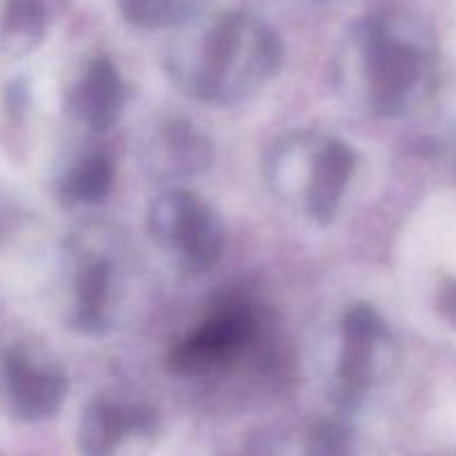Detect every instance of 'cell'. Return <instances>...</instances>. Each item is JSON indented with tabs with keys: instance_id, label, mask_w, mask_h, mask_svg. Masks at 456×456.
<instances>
[{
	"instance_id": "6da1fadb",
	"label": "cell",
	"mask_w": 456,
	"mask_h": 456,
	"mask_svg": "<svg viewBox=\"0 0 456 456\" xmlns=\"http://www.w3.org/2000/svg\"><path fill=\"white\" fill-rule=\"evenodd\" d=\"M283 65V45L265 25L227 16L203 40V53L185 71L196 98L232 105L265 87Z\"/></svg>"
},
{
	"instance_id": "7a4b0ae2",
	"label": "cell",
	"mask_w": 456,
	"mask_h": 456,
	"mask_svg": "<svg viewBox=\"0 0 456 456\" xmlns=\"http://www.w3.org/2000/svg\"><path fill=\"white\" fill-rule=\"evenodd\" d=\"M151 239L163 248L181 254V261L191 274L212 270L225 249V223L221 214L185 190L159 196L147 214Z\"/></svg>"
},
{
	"instance_id": "3957f363",
	"label": "cell",
	"mask_w": 456,
	"mask_h": 456,
	"mask_svg": "<svg viewBox=\"0 0 456 456\" xmlns=\"http://www.w3.org/2000/svg\"><path fill=\"white\" fill-rule=\"evenodd\" d=\"M258 334V321L243 303H225L167 352V370L178 377H205L225 368Z\"/></svg>"
},
{
	"instance_id": "277c9868",
	"label": "cell",
	"mask_w": 456,
	"mask_h": 456,
	"mask_svg": "<svg viewBox=\"0 0 456 456\" xmlns=\"http://www.w3.org/2000/svg\"><path fill=\"white\" fill-rule=\"evenodd\" d=\"M361 49L370 105L379 116H399L421 76V56L381 25H368Z\"/></svg>"
},
{
	"instance_id": "5b68a950",
	"label": "cell",
	"mask_w": 456,
	"mask_h": 456,
	"mask_svg": "<svg viewBox=\"0 0 456 456\" xmlns=\"http://www.w3.org/2000/svg\"><path fill=\"white\" fill-rule=\"evenodd\" d=\"M4 372L13 408L25 421H45L61 410L69 383L56 361L18 343L7 352Z\"/></svg>"
},
{
	"instance_id": "8992f818",
	"label": "cell",
	"mask_w": 456,
	"mask_h": 456,
	"mask_svg": "<svg viewBox=\"0 0 456 456\" xmlns=\"http://www.w3.org/2000/svg\"><path fill=\"white\" fill-rule=\"evenodd\" d=\"M341 338L337 368L338 401L356 405L372 381L374 356L379 343L387 338V325L370 303H354L343 316Z\"/></svg>"
},
{
	"instance_id": "52a82bcc",
	"label": "cell",
	"mask_w": 456,
	"mask_h": 456,
	"mask_svg": "<svg viewBox=\"0 0 456 456\" xmlns=\"http://www.w3.org/2000/svg\"><path fill=\"white\" fill-rule=\"evenodd\" d=\"M159 412L150 405H125L96 396L78 423V450L83 456H111L129 435L154 436Z\"/></svg>"
},
{
	"instance_id": "ba28073f",
	"label": "cell",
	"mask_w": 456,
	"mask_h": 456,
	"mask_svg": "<svg viewBox=\"0 0 456 456\" xmlns=\"http://www.w3.org/2000/svg\"><path fill=\"white\" fill-rule=\"evenodd\" d=\"M125 105V85L111 58L98 56L69 94V110L92 132L114 127Z\"/></svg>"
},
{
	"instance_id": "9c48e42d",
	"label": "cell",
	"mask_w": 456,
	"mask_h": 456,
	"mask_svg": "<svg viewBox=\"0 0 456 456\" xmlns=\"http://www.w3.org/2000/svg\"><path fill=\"white\" fill-rule=\"evenodd\" d=\"M356 167V154L346 141L332 138L314 156L310 181L305 190V205L312 221L330 225L337 218L346 187Z\"/></svg>"
},
{
	"instance_id": "30bf717a",
	"label": "cell",
	"mask_w": 456,
	"mask_h": 456,
	"mask_svg": "<svg viewBox=\"0 0 456 456\" xmlns=\"http://www.w3.org/2000/svg\"><path fill=\"white\" fill-rule=\"evenodd\" d=\"M74 325L80 332H105L111 297V265L105 258L80 263L74 281Z\"/></svg>"
},
{
	"instance_id": "8fae6325",
	"label": "cell",
	"mask_w": 456,
	"mask_h": 456,
	"mask_svg": "<svg viewBox=\"0 0 456 456\" xmlns=\"http://www.w3.org/2000/svg\"><path fill=\"white\" fill-rule=\"evenodd\" d=\"M159 147L167 169L181 176H196L212 167L214 145L208 134L185 118H169L160 127Z\"/></svg>"
},
{
	"instance_id": "7c38bea8",
	"label": "cell",
	"mask_w": 456,
	"mask_h": 456,
	"mask_svg": "<svg viewBox=\"0 0 456 456\" xmlns=\"http://www.w3.org/2000/svg\"><path fill=\"white\" fill-rule=\"evenodd\" d=\"M114 185V163L110 156L96 151L78 160L61 183V196L69 205L101 203Z\"/></svg>"
},
{
	"instance_id": "4fadbf2b",
	"label": "cell",
	"mask_w": 456,
	"mask_h": 456,
	"mask_svg": "<svg viewBox=\"0 0 456 456\" xmlns=\"http://www.w3.org/2000/svg\"><path fill=\"white\" fill-rule=\"evenodd\" d=\"M45 36V12L38 0H9L4 38L12 49L29 52Z\"/></svg>"
},
{
	"instance_id": "5bb4252c",
	"label": "cell",
	"mask_w": 456,
	"mask_h": 456,
	"mask_svg": "<svg viewBox=\"0 0 456 456\" xmlns=\"http://www.w3.org/2000/svg\"><path fill=\"white\" fill-rule=\"evenodd\" d=\"M305 456H361L354 430L334 419L314 423L307 432Z\"/></svg>"
},
{
	"instance_id": "9a60e30c",
	"label": "cell",
	"mask_w": 456,
	"mask_h": 456,
	"mask_svg": "<svg viewBox=\"0 0 456 456\" xmlns=\"http://www.w3.org/2000/svg\"><path fill=\"white\" fill-rule=\"evenodd\" d=\"M436 310L452 328H456V279H445L441 283L439 297H436Z\"/></svg>"
}]
</instances>
